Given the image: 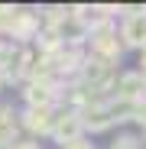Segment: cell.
Listing matches in <instances>:
<instances>
[{
	"mask_svg": "<svg viewBox=\"0 0 146 149\" xmlns=\"http://www.w3.org/2000/svg\"><path fill=\"white\" fill-rule=\"evenodd\" d=\"M124 39H127L130 45H143V42H146V19H143V16H130V19H127Z\"/></svg>",
	"mask_w": 146,
	"mask_h": 149,
	"instance_id": "4",
	"label": "cell"
},
{
	"mask_svg": "<svg viewBox=\"0 0 146 149\" xmlns=\"http://www.w3.org/2000/svg\"><path fill=\"white\" fill-rule=\"evenodd\" d=\"M81 117L78 113H62V117H52V127H49V133L55 136V143L68 146V143H75L81 139Z\"/></svg>",
	"mask_w": 146,
	"mask_h": 149,
	"instance_id": "1",
	"label": "cell"
},
{
	"mask_svg": "<svg viewBox=\"0 0 146 149\" xmlns=\"http://www.w3.org/2000/svg\"><path fill=\"white\" fill-rule=\"evenodd\" d=\"M136 120L146 127V104H140V107H136Z\"/></svg>",
	"mask_w": 146,
	"mask_h": 149,
	"instance_id": "9",
	"label": "cell"
},
{
	"mask_svg": "<svg viewBox=\"0 0 146 149\" xmlns=\"http://www.w3.org/2000/svg\"><path fill=\"white\" fill-rule=\"evenodd\" d=\"M65 149H94V146H91V143H85V139H75V143H68Z\"/></svg>",
	"mask_w": 146,
	"mask_h": 149,
	"instance_id": "8",
	"label": "cell"
},
{
	"mask_svg": "<svg viewBox=\"0 0 146 149\" xmlns=\"http://www.w3.org/2000/svg\"><path fill=\"white\" fill-rule=\"evenodd\" d=\"M0 88H3V71H0Z\"/></svg>",
	"mask_w": 146,
	"mask_h": 149,
	"instance_id": "11",
	"label": "cell"
},
{
	"mask_svg": "<svg viewBox=\"0 0 146 149\" xmlns=\"http://www.w3.org/2000/svg\"><path fill=\"white\" fill-rule=\"evenodd\" d=\"M16 10H10V7H0V29H13V23H16Z\"/></svg>",
	"mask_w": 146,
	"mask_h": 149,
	"instance_id": "6",
	"label": "cell"
},
{
	"mask_svg": "<svg viewBox=\"0 0 146 149\" xmlns=\"http://www.w3.org/2000/svg\"><path fill=\"white\" fill-rule=\"evenodd\" d=\"M110 149H140V146H136V139H133V136H120Z\"/></svg>",
	"mask_w": 146,
	"mask_h": 149,
	"instance_id": "7",
	"label": "cell"
},
{
	"mask_svg": "<svg viewBox=\"0 0 146 149\" xmlns=\"http://www.w3.org/2000/svg\"><path fill=\"white\" fill-rule=\"evenodd\" d=\"M10 149H39L36 143H16V146H10Z\"/></svg>",
	"mask_w": 146,
	"mask_h": 149,
	"instance_id": "10",
	"label": "cell"
},
{
	"mask_svg": "<svg viewBox=\"0 0 146 149\" xmlns=\"http://www.w3.org/2000/svg\"><path fill=\"white\" fill-rule=\"evenodd\" d=\"M23 123H26L33 133H49V127H52V110L49 107H29V113H26Z\"/></svg>",
	"mask_w": 146,
	"mask_h": 149,
	"instance_id": "2",
	"label": "cell"
},
{
	"mask_svg": "<svg viewBox=\"0 0 146 149\" xmlns=\"http://www.w3.org/2000/svg\"><path fill=\"white\" fill-rule=\"evenodd\" d=\"M110 123H114L110 107H91L85 113V120H81V127H88V130H107Z\"/></svg>",
	"mask_w": 146,
	"mask_h": 149,
	"instance_id": "3",
	"label": "cell"
},
{
	"mask_svg": "<svg viewBox=\"0 0 146 149\" xmlns=\"http://www.w3.org/2000/svg\"><path fill=\"white\" fill-rule=\"evenodd\" d=\"M117 91H120V97H133L136 91H143V74H124Z\"/></svg>",
	"mask_w": 146,
	"mask_h": 149,
	"instance_id": "5",
	"label": "cell"
}]
</instances>
